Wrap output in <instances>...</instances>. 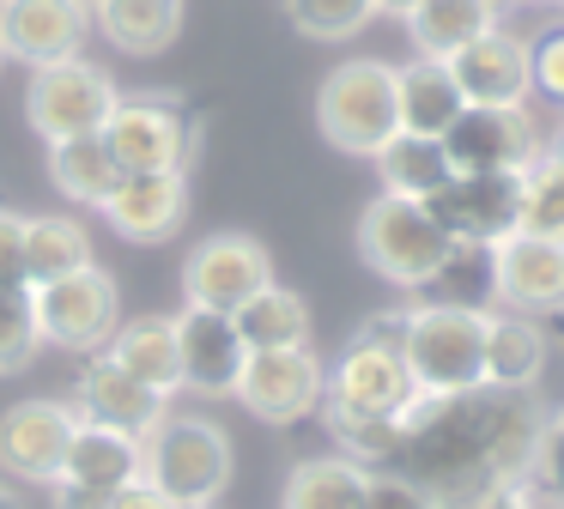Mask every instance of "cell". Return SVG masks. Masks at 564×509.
<instances>
[{
	"mask_svg": "<svg viewBox=\"0 0 564 509\" xmlns=\"http://www.w3.org/2000/svg\"><path fill=\"white\" fill-rule=\"evenodd\" d=\"M546 419L552 412L534 388L479 382L462 394H413L401 412L394 473H406L437 509H467L486 491L528 485Z\"/></svg>",
	"mask_w": 564,
	"mask_h": 509,
	"instance_id": "obj_1",
	"label": "cell"
},
{
	"mask_svg": "<svg viewBox=\"0 0 564 509\" xmlns=\"http://www.w3.org/2000/svg\"><path fill=\"white\" fill-rule=\"evenodd\" d=\"M401 334H406V310L370 315L352 334V346L340 351V364L328 370L322 412H340V419H401L419 394L413 370L401 358Z\"/></svg>",
	"mask_w": 564,
	"mask_h": 509,
	"instance_id": "obj_2",
	"label": "cell"
},
{
	"mask_svg": "<svg viewBox=\"0 0 564 509\" xmlns=\"http://www.w3.org/2000/svg\"><path fill=\"white\" fill-rule=\"evenodd\" d=\"M231 467L237 455L225 424L195 419V412H171L147 436V485L164 491L176 509H213L231 485Z\"/></svg>",
	"mask_w": 564,
	"mask_h": 509,
	"instance_id": "obj_3",
	"label": "cell"
},
{
	"mask_svg": "<svg viewBox=\"0 0 564 509\" xmlns=\"http://www.w3.org/2000/svg\"><path fill=\"white\" fill-rule=\"evenodd\" d=\"M486 315L455 303H413L401 334V358L419 394H462L486 382Z\"/></svg>",
	"mask_w": 564,
	"mask_h": 509,
	"instance_id": "obj_4",
	"label": "cell"
},
{
	"mask_svg": "<svg viewBox=\"0 0 564 509\" xmlns=\"http://www.w3.org/2000/svg\"><path fill=\"white\" fill-rule=\"evenodd\" d=\"M316 128L328 145L352 158H377L382 145L401 133V109H394V67L377 55L340 61L316 91Z\"/></svg>",
	"mask_w": 564,
	"mask_h": 509,
	"instance_id": "obj_5",
	"label": "cell"
},
{
	"mask_svg": "<svg viewBox=\"0 0 564 509\" xmlns=\"http://www.w3.org/2000/svg\"><path fill=\"white\" fill-rule=\"evenodd\" d=\"M449 230L431 218L425 201H406V194H377V201L358 213V254L377 279L401 291H425L431 273L449 254Z\"/></svg>",
	"mask_w": 564,
	"mask_h": 509,
	"instance_id": "obj_6",
	"label": "cell"
},
{
	"mask_svg": "<svg viewBox=\"0 0 564 509\" xmlns=\"http://www.w3.org/2000/svg\"><path fill=\"white\" fill-rule=\"evenodd\" d=\"M116 97L122 91L98 61L67 55V61H50V67H31L25 116L43 133V145H55V140H79V133H104Z\"/></svg>",
	"mask_w": 564,
	"mask_h": 509,
	"instance_id": "obj_7",
	"label": "cell"
},
{
	"mask_svg": "<svg viewBox=\"0 0 564 509\" xmlns=\"http://www.w3.org/2000/svg\"><path fill=\"white\" fill-rule=\"evenodd\" d=\"M31 303H37L43 346H62V351H104V339L122 322V291L98 261L50 279V285H31Z\"/></svg>",
	"mask_w": 564,
	"mask_h": 509,
	"instance_id": "obj_8",
	"label": "cell"
},
{
	"mask_svg": "<svg viewBox=\"0 0 564 509\" xmlns=\"http://www.w3.org/2000/svg\"><path fill=\"white\" fill-rule=\"evenodd\" d=\"M104 145L116 152L122 170H188L195 128H188L176 97L128 91V97H116L110 121H104Z\"/></svg>",
	"mask_w": 564,
	"mask_h": 509,
	"instance_id": "obj_9",
	"label": "cell"
},
{
	"mask_svg": "<svg viewBox=\"0 0 564 509\" xmlns=\"http://www.w3.org/2000/svg\"><path fill=\"white\" fill-rule=\"evenodd\" d=\"M261 285H273V254L261 237H243V230H213L188 249L183 261V297L200 303V310H225L249 303Z\"/></svg>",
	"mask_w": 564,
	"mask_h": 509,
	"instance_id": "obj_10",
	"label": "cell"
},
{
	"mask_svg": "<svg viewBox=\"0 0 564 509\" xmlns=\"http://www.w3.org/2000/svg\"><path fill=\"white\" fill-rule=\"evenodd\" d=\"M243 400V412H256L261 424H297L310 412H322L328 394V364L310 346H285V351H249L243 376L231 388Z\"/></svg>",
	"mask_w": 564,
	"mask_h": 509,
	"instance_id": "obj_11",
	"label": "cell"
},
{
	"mask_svg": "<svg viewBox=\"0 0 564 509\" xmlns=\"http://www.w3.org/2000/svg\"><path fill=\"white\" fill-rule=\"evenodd\" d=\"M540 128L528 116V104L516 109H491V104H467L462 116L443 128V152H449L455 176H486V170H528L540 158Z\"/></svg>",
	"mask_w": 564,
	"mask_h": 509,
	"instance_id": "obj_12",
	"label": "cell"
},
{
	"mask_svg": "<svg viewBox=\"0 0 564 509\" xmlns=\"http://www.w3.org/2000/svg\"><path fill=\"white\" fill-rule=\"evenodd\" d=\"M431 218L455 242H491L522 230V170H486V176H449L431 194Z\"/></svg>",
	"mask_w": 564,
	"mask_h": 509,
	"instance_id": "obj_13",
	"label": "cell"
},
{
	"mask_svg": "<svg viewBox=\"0 0 564 509\" xmlns=\"http://www.w3.org/2000/svg\"><path fill=\"white\" fill-rule=\"evenodd\" d=\"M74 431H79V412L67 400L37 394V400L7 407L0 412V473H13L25 485H55Z\"/></svg>",
	"mask_w": 564,
	"mask_h": 509,
	"instance_id": "obj_14",
	"label": "cell"
},
{
	"mask_svg": "<svg viewBox=\"0 0 564 509\" xmlns=\"http://www.w3.org/2000/svg\"><path fill=\"white\" fill-rule=\"evenodd\" d=\"M98 213L122 242H171L188 218V170H122Z\"/></svg>",
	"mask_w": 564,
	"mask_h": 509,
	"instance_id": "obj_15",
	"label": "cell"
},
{
	"mask_svg": "<svg viewBox=\"0 0 564 509\" xmlns=\"http://www.w3.org/2000/svg\"><path fill=\"white\" fill-rule=\"evenodd\" d=\"M91 36V0H0V48L7 61L50 67L79 55Z\"/></svg>",
	"mask_w": 564,
	"mask_h": 509,
	"instance_id": "obj_16",
	"label": "cell"
},
{
	"mask_svg": "<svg viewBox=\"0 0 564 509\" xmlns=\"http://www.w3.org/2000/svg\"><path fill=\"white\" fill-rule=\"evenodd\" d=\"M74 412L91 419V424H110V431H128V436L147 443V436L171 419V394H152V388L134 382L122 364H110L104 351H86L79 382H74Z\"/></svg>",
	"mask_w": 564,
	"mask_h": 509,
	"instance_id": "obj_17",
	"label": "cell"
},
{
	"mask_svg": "<svg viewBox=\"0 0 564 509\" xmlns=\"http://www.w3.org/2000/svg\"><path fill=\"white\" fill-rule=\"evenodd\" d=\"M171 322H176L183 388H195V394H231L243 364H249V346H243V334H237V322L225 310H200V303H188Z\"/></svg>",
	"mask_w": 564,
	"mask_h": 509,
	"instance_id": "obj_18",
	"label": "cell"
},
{
	"mask_svg": "<svg viewBox=\"0 0 564 509\" xmlns=\"http://www.w3.org/2000/svg\"><path fill=\"white\" fill-rule=\"evenodd\" d=\"M449 73L462 85L467 104H491V109H516L534 97V73H528V43L516 31H486L479 43H467L462 55H449Z\"/></svg>",
	"mask_w": 564,
	"mask_h": 509,
	"instance_id": "obj_19",
	"label": "cell"
},
{
	"mask_svg": "<svg viewBox=\"0 0 564 509\" xmlns=\"http://www.w3.org/2000/svg\"><path fill=\"white\" fill-rule=\"evenodd\" d=\"M491 254H498V303L503 310H522V315L564 310V242L516 230Z\"/></svg>",
	"mask_w": 564,
	"mask_h": 509,
	"instance_id": "obj_20",
	"label": "cell"
},
{
	"mask_svg": "<svg viewBox=\"0 0 564 509\" xmlns=\"http://www.w3.org/2000/svg\"><path fill=\"white\" fill-rule=\"evenodd\" d=\"M62 479L86 485V491H128V485L147 479V443L128 431H110V424L79 419L67 461H62Z\"/></svg>",
	"mask_w": 564,
	"mask_h": 509,
	"instance_id": "obj_21",
	"label": "cell"
},
{
	"mask_svg": "<svg viewBox=\"0 0 564 509\" xmlns=\"http://www.w3.org/2000/svg\"><path fill=\"white\" fill-rule=\"evenodd\" d=\"M104 358L122 364L134 382H147L152 394H176L183 388V358H176V322L171 315H134L116 322V334L104 339Z\"/></svg>",
	"mask_w": 564,
	"mask_h": 509,
	"instance_id": "obj_22",
	"label": "cell"
},
{
	"mask_svg": "<svg viewBox=\"0 0 564 509\" xmlns=\"http://www.w3.org/2000/svg\"><path fill=\"white\" fill-rule=\"evenodd\" d=\"M394 109H401L406 133H431V140H443V128L467 109V97H462V85H455L449 61L419 55V61H406V67H394Z\"/></svg>",
	"mask_w": 564,
	"mask_h": 509,
	"instance_id": "obj_23",
	"label": "cell"
},
{
	"mask_svg": "<svg viewBox=\"0 0 564 509\" xmlns=\"http://www.w3.org/2000/svg\"><path fill=\"white\" fill-rule=\"evenodd\" d=\"M546 327L540 315H522V310H491L486 315V382L498 388H534L540 370H546Z\"/></svg>",
	"mask_w": 564,
	"mask_h": 509,
	"instance_id": "obj_24",
	"label": "cell"
},
{
	"mask_svg": "<svg viewBox=\"0 0 564 509\" xmlns=\"http://www.w3.org/2000/svg\"><path fill=\"white\" fill-rule=\"evenodd\" d=\"M91 24L122 55H164L183 31V0H91Z\"/></svg>",
	"mask_w": 564,
	"mask_h": 509,
	"instance_id": "obj_25",
	"label": "cell"
},
{
	"mask_svg": "<svg viewBox=\"0 0 564 509\" xmlns=\"http://www.w3.org/2000/svg\"><path fill=\"white\" fill-rule=\"evenodd\" d=\"M486 31H498V0H419L406 12V36L419 55L449 61L467 43H479Z\"/></svg>",
	"mask_w": 564,
	"mask_h": 509,
	"instance_id": "obj_26",
	"label": "cell"
},
{
	"mask_svg": "<svg viewBox=\"0 0 564 509\" xmlns=\"http://www.w3.org/2000/svg\"><path fill=\"white\" fill-rule=\"evenodd\" d=\"M237 334H243L249 351H285V346H310V303L297 291H285L280 279L261 285L249 303L231 310Z\"/></svg>",
	"mask_w": 564,
	"mask_h": 509,
	"instance_id": "obj_27",
	"label": "cell"
},
{
	"mask_svg": "<svg viewBox=\"0 0 564 509\" xmlns=\"http://www.w3.org/2000/svg\"><path fill=\"white\" fill-rule=\"evenodd\" d=\"M91 230L74 213H37L25 218V285H50L62 273L91 267Z\"/></svg>",
	"mask_w": 564,
	"mask_h": 509,
	"instance_id": "obj_28",
	"label": "cell"
},
{
	"mask_svg": "<svg viewBox=\"0 0 564 509\" xmlns=\"http://www.w3.org/2000/svg\"><path fill=\"white\" fill-rule=\"evenodd\" d=\"M365 491L370 467H358L352 455H316L292 467L280 509H365Z\"/></svg>",
	"mask_w": 564,
	"mask_h": 509,
	"instance_id": "obj_29",
	"label": "cell"
},
{
	"mask_svg": "<svg viewBox=\"0 0 564 509\" xmlns=\"http://www.w3.org/2000/svg\"><path fill=\"white\" fill-rule=\"evenodd\" d=\"M377 176H382V194H406V201H431V194L443 188V182L455 176L449 152H443V140H431V133H394L389 145L377 152Z\"/></svg>",
	"mask_w": 564,
	"mask_h": 509,
	"instance_id": "obj_30",
	"label": "cell"
},
{
	"mask_svg": "<svg viewBox=\"0 0 564 509\" xmlns=\"http://www.w3.org/2000/svg\"><path fill=\"white\" fill-rule=\"evenodd\" d=\"M50 182L74 206H104L110 188L122 182V164H116V152L104 145V133H79V140L50 145Z\"/></svg>",
	"mask_w": 564,
	"mask_h": 509,
	"instance_id": "obj_31",
	"label": "cell"
},
{
	"mask_svg": "<svg viewBox=\"0 0 564 509\" xmlns=\"http://www.w3.org/2000/svg\"><path fill=\"white\" fill-rule=\"evenodd\" d=\"M425 303H455V310H498V254L491 242H449L443 267L431 273Z\"/></svg>",
	"mask_w": 564,
	"mask_h": 509,
	"instance_id": "obj_32",
	"label": "cell"
},
{
	"mask_svg": "<svg viewBox=\"0 0 564 509\" xmlns=\"http://www.w3.org/2000/svg\"><path fill=\"white\" fill-rule=\"evenodd\" d=\"M37 351H43V327H37L31 285H0V376L31 370Z\"/></svg>",
	"mask_w": 564,
	"mask_h": 509,
	"instance_id": "obj_33",
	"label": "cell"
},
{
	"mask_svg": "<svg viewBox=\"0 0 564 509\" xmlns=\"http://www.w3.org/2000/svg\"><path fill=\"white\" fill-rule=\"evenodd\" d=\"M522 230L564 242V164L546 158V145H540V158L522 170Z\"/></svg>",
	"mask_w": 564,
	"mask_h": 509,
	"instance_id": "obj_34",
	"label": "cell"
},
{
	"mask_svg": "<svg viewBox=\"0 0 564 509\" xmlns=\"http://www.w3.org/2000/svg\"><path fill=\"white\" fill-rule=\"evenodd\" d=\"M322 419H328L334 443H340L358 467H370V473L394 467V455H401V419H340V412H322Z\"/></svg>",
	"mask_w": 564,
	"mask_h": 509,
	"instance_id": "obj_35",
	"label": "cell"
},
{
	"mask_svg": "<svg viewBox=\"0 0 564 509\" xmlns=\"http://www.w3.org/2000/svg\"><path fill=\"white\" fill-rule=\"evenodd\" d=\"M285 12L316 43H346V36H358L377 19V0H285Z\"/></svg>",
	"mask_w": 564,
	"mask_h": 509,
	"instance_id": "obj_36",
	"label": "cell"
},
{
	"mask_svg": "<svg viewBox=\"0 0 564 509\" xmlns=\"http://www.w3.org/2000/svg\"><path fill=\"white\" fill-rule=\"evenodd\" d=\"M528 491L552 497V503L564 509V412H552L546 431H540V443H534V467H528Z\"/></svg>",
	"mask_w": 564,
	"mask_h": 509,
	"instance_id": "obj_37",
	"label": "cell"
},
{
	"mask_svg": "<svg viewBox=\"0 0 564 509\" xmlns=\"http://www.w3.org/2000/svg\"><path fill=\"white\" fill-rule=\"evenodd\" d=\"M528 73H534L540 97L564 104V24H552V31H540L534 43H528Z\"/></svg>",
	"mask_w": 564,
	"mask_h": 509,
	"instance_id": "obj_38",
	"label": "cell"
},
{
	"mask_svg": "<svg viewBox=\"0 0 564 509\" xmlns=\"http://www.w3.org/2000/svg\"><path fill=\"white\" fill-rule=\"evenodd\" d=\"M365 509H437L425 491H419L406 473H394V467H382V473H370V491H365Z\"/></svg>",
	"mask_w": 564,
	"mask_h": 509,
	"instance_id": "obj_39",
	"label": "cell"
},
{
	"mask_svg": "<svg viewBox=\"0 0 564 509\" xmlns=\"http://www.w3.org/2000/svg\"><path fill=\"white\" fill-rule=\"evenodd\" d=\"M0 285H25V213L0 206Z\"/></svg>",
	"mask_w": 564,
	"mask_h": 509,
	"instance_id": "obj_40",
	"label": "cell"
},
{
	"mask_svg": "<svg viewBox=\"0 0 564 509\" xmlns=\"http://www.w3.org/2000/svg\"><path fill=\"white\" fill-rule=\"evenodd\" d=\"M110 497L116 491H86V485H74V479H55L50 485V503L55 509H110Z\"/></svg>",
	"mask_w": 564,
	"mask_h": 509,
	"instance_id": "obj_41",
	"label": "cell"
},
{
	"mask_svg": "<svg viewBox=\"0 0 564 509\" xmlns=\"http://www.w3.org/2000/svg\"><path fill=\"white\" fill-rule=\"evenodd\" d=\"M110 509H176V503H171L164 491H152L147 479H140V485H128V491H116V497H110Z\"/></svg>",
	"mask_w": 564,
	"mask_h": 509,
	"instance_id": "obj_42",
	"label": "cell"
},
{
	"mask_svg": "<svg viewBox=\"0 0 564 509\" xmlns=\"http://www.w3.org/2000/svg\"><path fill=\"white\" fill-rule=\"evenodd\" d=\"M467 509H534V491H528V485H503V491L474 497Z\"/></svg>",
	"mask_w": 564,
	"mask_h": 509,
	"instance_id": "obj_43",
	"label": "cell"
},
{
	"mask_svg": "<svg viewBox=\"0 0 564 509\" xmlns=\"http://www.w3.org/2000/svg\"><path fill=\"white\" fill-rule=\"evenodd\" d=\"M413 7H419V0H377V12H389V19H406Z\"/></svg>",
	"mask_w": 564,
	"mask_h": 509,
	"instance_id": "obj_44",
	"label": "cell"
},
{
	"mask_svg": "<svg viewBox=\"0 0 564 509\" xmlns=\"http://www.w3.org/2000/svg\"><path fill=\"white\" fill-rule=\"evenodd\" d=\"M546 158H558V164H564V121H558V133L546 140Z\"/></svg>",
	"mask_w": 564,
	"mask_h": 509,
	"instance_id": "obj_45",
	"label": "cell"
},
{
	"mask_svg": "<svg viewBox=\"0 0 564 509\" xmlns=\"http://www.w3.org/2000/svg\"><path fill=\"white\" fill-rule=\"evenodd\" d=\"M0 509H25V503L13 497V485H7V479H0Z\"/></svg>",
	"mask_w": 564,
	"mask_h": 509,
	"instance_id": "obj_46",
	"label": "cell"
},
{
	"mask_svg": "<svg viewBox=\"0 0 564 509\" xmlns=\"http://www.w3.org/2000/svg\"><path fill=\"white\" fill-rule=\"evenodd\" d=\"M498 7H503V0H498ZM516 7H534V0H516Z\"/></svg>",
	"mask_w": 564,
	"mask_h": 509,
	"instance_id": "obj_47",
	"label": "cell"
},
{
	"mask_svg": "<svg viewBox=\"0 0 564 509\" xmlns=\"http://www.w3.org/2000/svg\"><path fill=\"white\" fill-rule=\"evenodd\" d=\"M0 67H7V48H0Z\"/></svg>",
	"mask_w": 564,
	"mask_h": 509,
	"instance_id": "obj_48",
	"label": "cell"
},
{
	"mask_svg": "<svg viewBox=\"0 0 564 509\" xmlns=\"http://www.w3.org/2000/svg\"><path fill=\"white\" fill-rule=\"evenodd\" d=\"M558 7H564V0H558Z\"/></svg>",
	"mask_w": 564,
	"mask_h": 509,
	"instance_id": "obj_49",
	"label": "cell"
}]
</instances>
